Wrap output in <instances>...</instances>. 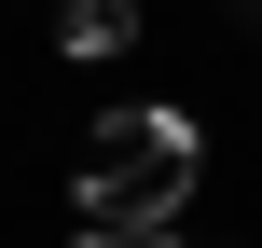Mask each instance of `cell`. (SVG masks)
Listing matches in <instances>:
<instances>
[{
  "instance_id": "obj_1",
  "label": "cell",
  "mask_w": 262,
  "mask_h": 248,
  "mask_svg": "<svg viewBox=\"0 0 262 248\" xmlns=\"http://www.w3.org/2000/svg\"><path fill=\"white\" fill-rule=\"evenodd\" d=\"M193 166H207L193 110H111V124L83 138L69 207H83V235H166V221L193 207Z\"/></svg>"
},
{
  "instance_id": "obj_2",
  "label": "cell",
  "mask_w": 262,
  "mask_h": 248,
  "mask_svg": "<svg viewBox=\"0 0 262 248\" xmlns=\"http://www.w3.org/2000/svg\"><path fill=\"white\" fill-rule=\"evenodd\" d=\"M55 41L69 55H124L138 41V0H55Z\"/></svg>"
},
{
  "instance_id": "obj_3",
  "label": "cell",
  "mask_w": 262,
  "mask_h": 248,
  "mask_svg": "<svg viewBox=\"0 0 262 248\" xmlns=\"http://www.w3.org/2000/svg\"><path fill=\"white\" fill-rule=\"evenodd\" d=\"M124 248H207V235H124Z\"/></svg>"
},
{
  "instance_id": "obj_4",
  "label": "cell",
  "mask_w": 262,
  "mask_h": 248,
  "mask_svg": "<svg viewBox=\"0 0 262 248\" xmlns=\"http://www.w3.org/2000/svg\"><path fill=\"white\" fill-rule=\"evenodd\" d=\"M83 248H124V235H83Z\"/></svg>"
}]
</instances>
